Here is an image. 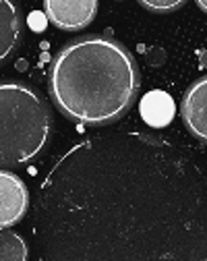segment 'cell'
Here are the masks:
<instances>
[{"label":"cell","mask_w":207,"mask_h":261,"mask_svg":"<svg viewBox=\"0 0 207 261\" xmlns=\"http://www.w3.org/2000/svg\"><path fill=\"white\" fill-rule=\"evenodd\" d=\"M33 237L40 261H207V174L164 137H87L42 180Z\"/></svg>","instance_id":"1"},{"label":"cell","mask_w":207,"mask_h":261,"mask_svg":"<svg viewBox=\"0 0 207 261\" xmlns=\"http://www.w3.org/2000/svg\"><path fill=\"white\" fill-rule=\"evenodd\" d=\"M48 87L64 116L83 124H108L133 106L139 71L120 42L104 36L81 38L54 56Z\"/></svg>","instance_id":"2"},{"label":"cell","mask_w":207,"mask_h":261,"mask_svg":"<svg viewBox=\"0 0 207 261\" xmlns=\"http://www.w3.org/2000/svg\"><path fill=\"white\" fill-rule=\"evenodd\" d=\"M52 133L46 102L17 81L0 83V166H21L38 158Z\"/></svg>","instance_id":"3"},{"label":"cell","mask_w":207,"mask_h":261,"mask_svg":"<svg viewBox=\"0 0 207 261\" xmlns=\"http://www.w3.org/2000/svg\"><path fill=\"white\" fill-rule=\"evenodd\" d=\"M44 13L62 31H79L87 27L97 13L95 0H46Z\"/></svg>","instance_id":"4"},{"label":"cell","mask_w":207,"mask_h":261,"mask_svg":"<svg viewBox=\"0 0 207 261\" xmlns=\"http://www.w3.org/2000/svg\"><path fill=\"white\" fill-rule=\"evenodd\" d=\"M29 207V193L25 182L9 172L0 170V228L17 224Z\"/></svg>","instance_id":"5"},{"label":"cell","mask_w":207,"mask_h":261,"mask_svg":"<svg viewBox=\"0 0 207 261\" xmlns=\"http://www.w3.org/2000/svg\"><path fill=\"white\" fill-rule=\"evenodd\" d=\"M180 114L191 133L207 143V77L197 79L185 91Z\"/></svg>","instance_id":"6"},{"label":"cell","mask_w":207,"mask_h":261,"mask_svg":"<svg viewBox=\"0 0 207 261\" xmlns=\"http://www.w3.org/2000/svg\"><path fill=\"white\" fill-rule=\"evenodd\" d=\"M139 114H141L145 124H149L153 128H164L176 116L174 97L162 89H151L141 97Z\"/></svg>","instance_id":"7"},{"label":"cell","mask_w":207,"mask_h":261,"mask_svg":"<svg viewBox=\"0 0 207 261\" xmlns=\"http://www.w3.org/2000/svg\"><path fill=\"white\" fill-rule=\"evenodd\" d=\"M21 38L19 7L11 0H0V62L7 60Z\"/></svg>","instance_id":"8"},{"label":"cell","mask_w":207,"mask_h":261,"mask_svg":"<svg viewBox=\"0 0 207 261\" xmlns=\"http://www.w3.org/2000/svg\"><path fill=\"white\" fill-rule=\"evenodd\" d=\"M27 245L25 241L11 230L0 232V261H25Z\"/></svg>","instance_id":"9"},{"label":"cell","mask_w":207,"mask_h":261,"mask_svg":"<svg viewBox=\"0 0 207 261\" xmlns=\"http://www.w3.org/2000/svg\"><path fill=\"white\" fill-rule=\"evenodd\" d=\"M141 7L151 11V13H172V11L185 7V0H158V3H147V0H141Z\"/></svg>","instance_id":"10"},{"label":"cell","mask_w":207,"mask_h":261,"mask_svg":"<svg viewBox=\"0 0 207 261\" xmlns=\"http://www.w3.org/2000/svg\"><path fill=\"white\" fill-rule=\"evenodd\" d=\"M27 23H29V27H31L33 31H44L46 25H48V17H46V13H42V11H33V13L27 17Z\"/></svg>","instance_id":"11"},{"label":"cell","mask_w":207,"mask_h":261,"mask_svg":"<svg viewBox=\"0 0 207 261\" xmlns=\"http://www.w3.org/2000/svg\"><path fill=\"white\" fill-rule=\"evenodd\" d=\"M199 62H201V67H203V69H207V50L199 52Z\"/></svg>","instance_id":"12"},{"label":"cell","mask_w":207,"mask_h":261,"mask_svg":"<svg viewBox=\"0 0 207 261\" xmlns=\"http://www.w3.org/2000/svg\"><path fill=\"white\" fill-rule=\"evenodd\" d=\"M197 7H199L201 11H205V13H207V3H205V0H199V3H197Z\"/></svg>","instance_id":"13"}]
</instances>
